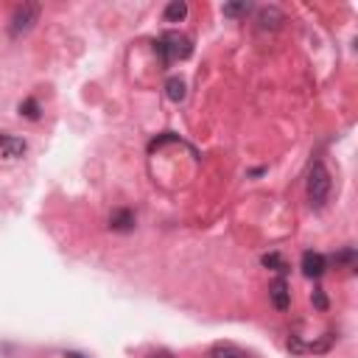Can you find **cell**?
Masks as SVG:
<instances>
[{"instance_id":"cell-1","label":"cell","mask_w":358,"mask_h":358,"mask_svg":"<svg viewBox=\"0 0 358 358\" xmlns=\"http://www.w3.org/2000/svg\"><path fill=\"white\" fill-rule=\"evenodd\" d=\"M330 190H333V179H330V171L322 159L310 162L308 168V176H305V199L313 210H324L327 201H330Z\"/></svg>"},{"instance_id":"cell-2","label":"cell","mask_w":358,"mask_h":358,"mask_svg":"<svg viewBox=\"0 0 358 358\" xmlns=\"http://www.w3.org/2000/svg\"><path fill=\"white\" fill-rule=\"evenodd\" d=\"M154 50L162 59V64L171 67L173 62H182V59H187L193 53V42L179 31H165V34H159L154 39Z\"/></svg>"},{"instance_id":"cell-3","label":"cell","mask_w":358,"mask_h":358,"mask_svg":"<svg viewBox=\"0 0 358 358\" xmlns=\"http://www.w3.org/2000/svg\"><path fill=\"white\" fill-rule=\"evenodd\" d=\"M39 14H42V6H39V3H20V6L11 11L8 34H11L14 39L25 36V34L39 22Z\"/></svg>"},{"instance_id":"cell-4","label":"cell","mask_w":358,"mask_h":358,"mask_svg":"<svg viewBox=\"0 0 358 358\" xmlns=\"http://www.w3.org/2000/svg\"><path fill=\"white\" fill-rule=\"evenodd\" d=\"M28 154V143L20 134L11 131H0V157L3 159H22Z\"/></svg>"},{"instance_id":"cell-5","label":"cell","mask_w":358,"mask_h":358,"mask_svg":"<svg viewBox=\"0 0 358 358\" xmlns=\"http://www.w3.org/2000/svg\"><path fill=\"white\" fill-rule=\"evenodd\" d=\"M324 271H327V257H324L322 252L305 249V252H302V274H305L308 280H319Z\"/></svg>"},{"instance_id":"cell-6","label":"cell","mask_w":358,"mask_h":358,"mask_svg":"<svg viewBox=\"0 0 358 358\" xmlns=\"http://www.w3.org/2000/svg\"><path fill=\"white\" fill-rule=\"evenodd\" d=\"M268 299L277 310H288L291 308V288H288V277H277L268 285Z\"/></svg>"},{"instance_id":"cell-7","label":"cell","mask_w":358,"mask_h":358,"mask_svg":"<svg viewBox=\"0 0 358 358\" xmlns=\"http://www.w3.org/2000/svg\"><path fill=\"white\" fill-rule=\"evenodd\" d=\"M134 227H137V213L134 210H129V207L112 210V215H109V229L112 232H131Z\"/></svg>"},{"instance_id":"cell-8","label":"cell","mask_w":358,"mask_h":358,"mask_svg":"<svg viewBox=\"0 0 358 358\" xmlns=\"http://www.w3.org/2000/svg\"><path fill=\"white\" fill-rule=\"evenodd\" d=\"M257 28L260 31H277L282 22H285V14L277 8V6H263L260 11H257Z\"/></svg>"},{"instance_id":"cell-9","label":"cell","mask_w":358,"mask_h":358,"mask_svg":"<svg viewBox=\"0 0 358 358\" xmlns=\"http://www.w3.org/2000/svg\"><path fill=\"white\" fill-rule=\"evenodd\" d=\"M210 358H249V355H246V350H241L232 341H218L210 347Z\"/></svg>"},{"instance_id":"cell-10","label":"cell","mask_w":358,"mask_h":358,"mask_svg":"<svg viewBox=\"0 0 358 358\" xmlns=\"http://www.w3.org/2000/svg\"><path fill=\"white\" fill-rule=\"evenodd\" d=\"M260 263H263L268 271H274L277 277H288V263H285V257H282L280 252H266V255L260 257Z\"/></svg>"},{"instance_id":"cell-11","label":"cell","mask_w":358,"mask_h":358,"mask_svg":"<svg viewBox=\"0 0 358 358\" xmlns=\"http://www.w3.org/2000/svg\"><path fill=\"white\" fill-rule=\"evenodd\" d=\"M330 260L336 263V268H355V260H358L355 246H341L338 252L330 255Z\"/></svg>"},{"instance_id":"cell-12","label":"cell","mask_w":358,"mask_h":358,"mask_svg":"<svg viewBox=\"0 0 358 358\" xmlns=\"http://www.w3.org/2000/svg\"><path fill=\"white\" fill-rule=\"evenodd\" d=\"M165 95H168L173 103H179V101H185V95H187V84H185L179 76H171V78L165 81Z\"/></svg>"},{"instance_id":"cell-13","label":"cell","mask_w":358,"mask_h":358,"mask_svg":"<svg viewBox=\"0 0 358 358\" xmlns=\"http://www.w3.org/2000/svg\"><path fill=\"white\" fill-rule=\"evenodd\" d=\"M162 17H165V22H182V20L187 17V3H185V0H171V3L165 6Z\"/></svg>"},{"instance_id":"cell-14","label":"cell","mask_w":358,"mask_h":358,"mask_svg":"<svg viewBox=\"0 0 358 358\" xmlns=\"http://www.w3.org/2000/svg\"><path fill=\"white\" fill-rule=\"evenodd\" d=\"M20 115L25 117V120H39V115H42V106H39V101L36 98H25V101H20Z\"/></svg>"},{"instance_id":"cell-15","label":"cell","mask_w":358,"mask_h":358,"mask_svg":"<svg viewBox=\"0 0 358 358\" xmlns=\"http://www.w3.org/2000/svg\"><path fill=\"white\" fill-rule=\"evenodd\" d=\"M249 8H252L249 3H224V8H221V11H224L227 17H241V14H246Z\"/></svg>"},{"instance_id":"cell-16","label":"cell","mask_w":358,"mask_h":358,"mask_svg":"<svg viewBox=\"0 0 358 358\" xmlns=\"http://www.w3.org/2000/svg\"><path fill=\"white\" fill-rule=\"evenodd\" d=\"M310 302H313V308H316V310H327V308H330V302H327V296H324V291H322V288H313Z\"/></svg>"},{"instance_id":"cell-17","label":"cell","mask_w":358,"mask_h":358,"mask_svg":"<svg viewBox=\"0 0 358 358\" xmlns=\"http://www.w3.org/2000/svg\"><path fill=\"white\" fill-rule=\"evenodd\" d=\"M148 358H173V352H168V350H157V352H151Z\"/></svg>"},{"instance_id":"cell-18","label":"cell","mask_w":358,"mask_h":358,"mask_svg":"<svg viewBox=\"0 0 358 358\" xmlns=\"http://www.w3.org/2000/svg\"><path fill=\"white\" fill-rule=\"evenodd\" d=\"M64 358H84L81 352H64Z\"/></svg>"}]
</instances>
